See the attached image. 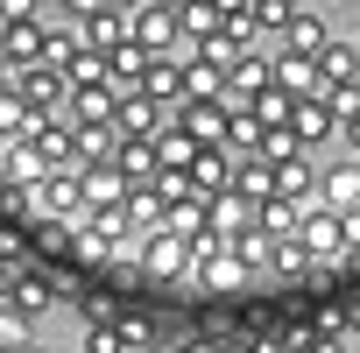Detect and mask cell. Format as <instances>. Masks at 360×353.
Wrapping results in <instances>:
<instances>
[{
    "mask_svg": "<svg viewBox=\"0 0 360 353\" xmlns=\"http://www.w3.org/2000/svg\"><path fill=\"white\" fill-rule=\"evenodd\" d=\"M141 99H148V106H162V113H176V106H184V64H176V57H148Z\"/></svg>",
    "mask_w": 360,
    "mask_h": 353,
    "instance_id": "cell-12",
    "label": "cell"
},
{
    "mask_svg": "<svg viewBox=\"0 0 360 353\" xmlns=\"http://www.w3.org/2000/svg\"><path fill=\"white\" fill-rule=\"evenodd\" d=\"M191 155H198V141H184L169 127V113H162V134H155V169H191Z\"/></svg>",
    "mask_w": 360,
    "mask_h": 353,
    "instance_id": "cell-22",
    "label": "cell"
},
{
    "mask_svg": "<svg viewBox=\"0 0 360 353\" xmlns=\"http://www.w3.org/2000/svg\"><path fill=\"white\" fill-rule=\"evenodd\" d=\"M276 269H290V276H304V269H311V255H304L297 240H283V248H276Z\"/></svg>",
    "mask_w": 360,
    "mask_h": 353,
    "instance_id": "cell-29",
    "label": "cell"
},
{
    "mask_svg": "<svg viewBox=\"0 0 360 353\" xmlns=\"http://www.w3.org/2000/svg\"><path fill=\"white\" fill-rule=\"evenodd\" d=\"M339 226H346V262H360V212H346Z\"/></svg>",
    "mask_w": 360,
    "mask_h": 353,
    "instance_id": "cell-30",
    "label": "cell"
},
{
    "mask_svg": "<svg viewBox=\"0 0 360 353\" xmlns=\"http://www.w3.org/2000/svg\"><path fill=\"white\" fill-rule=\"evenodd\" d=\"M29 353H36V346H29Z\"/></svg>",
    "mask_w": 360,
    "mask_h": 353,
    "instance_id": "cell-38",
    "label": "cell"
},
{
    "mask_svg": "<svg viewBox=\"0 0 360 353\" xmlns=\"http://www.w3.org/2000/svg\"><path fill=\"white\" fill-rule=\"evenodd\" d=\"M176 36H184V22H176V8H134L127 15V43H141L148 57H169Z\"/></svg>",
    "mask_w": 360,
    "mask_h": 353,
    "instance_id": "cell-3",
    "label": "cell"
},
{
    "mask_svg": "<svg viewBox=\"0 0 360 353\" xmlns=\"http://www.w3.org/2000/svg\"><path fill=\"white\" fill-rule=\"evenodd\" d=\"M113 148H120L113 127H71V162H78V176H85V169H106Z\"/></svg>",
    "mask_w": 360,
    "mask_h": 353,
    "instance_id": "cell-16",
    "label": "cell"
},
{
    "mask_svg": "<svg viewBox=\"0 0 360 353\" xmlns=\"http://www.w3.org/2000/svg\"><path fill=\"white\" fill-rule=\"evenodd\" d=\"M233 162H248V155H262V120L255 113H226V141H219Z\"/></svg>",
    "mask_w": 360,
    "mask_h": 353,
    "instance_id": "cell-20",
    "label": "cell"
},
{
    "mask_svg": "<svg viewBox=\"0 0 360 353\" xmlns=\"http://www.w3.org/2000/svg\"><path fill=\"white\" fill-rule=\"evenodd\" d=\"M113 169H120L127 191H148L155 184V141H120L113 148Z\"/></svg>",
    "mask_w": 360,
    "mask_h": 353,
    "instance_id": "cell-15",
    "label": "cell"
},
{
    "mask_svg": "<svg viewBox=\"0 0 360 353\" xmlns=\"http://www.w3.org/2000/svg\"><path fill=\"white\" fill-rule=\"evenodd\" d=\"M233 198H248V205H262L269 198V162L262 155H248V162H233V184H226Z\"/></svg>",
    "mask_w": 360,
    "mask_h": 353,
    "instance_id": "cell-23",
    "label": "cell"
},
{
    "mask_svg": "<svg viewBox=\"0 0 360 353\" xmlns=\"http://www.w3.org/2000/svg\"><path fill=\"white\" fill-rule=\"evenodd\" d=\"M85 353H127V346H120V325H113L106 311H99L92 325H85Z\"/></svg>",
    "mask_w": 360,
    "mask_h": 353,
    "instance_id": "cell-26",
    "label": "cell"
},
{
    "mask_svg": "<svg viewBox=\"0 0 360 353\" xmlns=\"http://www.w3.org/2000/svg\"><path fill=\"white\" fill-rule=\"evenodd\" d=\"M134 262H141V276L169 283V276H184V240L155 226V233H141V240H134Z\"/></svg>",
    "mask_w": 360,
    "mask_h": 353,
    "instance_id": "cell-9",
    "label": "cell"
},
{
    "mask_svg": "<svg viewBox=\"0 0 360 353\" xmlns=\"http://www.w3.org/2000/svg\"><path fill=\"white\" fill-rule=\"evenodd\" d=\"M318 205H325V212H339V219H346V212H360V162H353V155L318 169Z\"/></svg>",
    "mask_w": 360,
    "mask_h": 353,
    "instance_id": "cell-4",
    "label": "cell"
},
{
    "mask_svg": "<svg viewBox=\"0 0 360 353\" xmlns=\"http://www.w3.org/2000/svg\"><path fill=\"white\" fill-rule=\"evenodd\" d=\"M162 134V106H148L141 92H120L113 106V141H155Z\"/></svg>",
    "mask_w": 360,
    "mask_h": 353,
    "instance_id": "cell-10",
    "label": "cell"
},
{
    "mask_svg": "<svg viewBox=\"0 0 360 353\" xmlns=\"http://www.w3.org/2000/svg\"><path fill=\"white\" fill-rule=\"evenodd\" d=\"M176 353H219V339H184Z\"/></svg>",
    "mask_w": 360,
    "mask_h": 353,
    "instance_id": "cell-33",
    "label": "cell"
},
{
    "mask_svg": "<svg viewBox=\"0 0 360 353\" xmlns=\"http://www.w3.org/2000/svg\"><path fill=\"white\" fill-rule=\"evenodd\" d=\"M297 248L311 255V269L346 262V226H339V212H325V205L311 198V205H304V219H297Z\"/></svg>",
    "mask_w": 360,
    "mask_h": 353,
    "instance_id": "cell-1",
    "label": "cell"
},
{
    "mask_svg": "<svg viewBox=\"0 0 360 353\" xmlns=\"http://www.w3.org/2000/svg\"><path fill=\"white\" fill-rule=\"evenodd\" d=\"M332 134H339V120H332V106H325V99H297V106H290V141H297L304 155H318Z\"/></svg>",
    "mask_w": 360,
    "mask_h": 353,
    "instance_id": "cell-6",
    "label": "cell"
},
{
    "mask_svg": "<svg viewBox=\"0 0 360 353\" xmlns=\"http://www.w3.org/2000/svg\"><path fill=\"white\" fill-rule=\"evenodd\" d=\"M269 198H283V205H311V198H318V162H311V155L276 162V169H269Z\"/></svg>",
    "mask_w": 360,
    "mask_h": 353,
    "instance_id": "cell-7",
    "label": "cell"
},
{
    "mask_svg": "<svg viewBox=\"0 0 360 353\" xmlns=\"http://www.w3.org/2000/svg\"><path fill=\"white\" fill-rule=\"evenodd\" d=\"M155 353H176V346H155Z\"/></svg>",
    "mask_w": 360,
    "mask_h": 353,
    "instance_id": "cell-37",
    "label": "cell"
},
{
    "mask_svg": "<svg viewBox=\"0 0 360 353\" xmlns=\"http://www.w3.org/2000/svg\"><path fill=\"white\" fill-rule=\"evenodd\" d=\"M325 43H332V36H325V15H318V8H297V15H290V29L276 36V50H290V57H311V64L325 57Z\"/></svg>",
    "mask_w": 360,
    "mask_h": 353,
    "instance_id": "cell-11",
    "label": "cell"
},
{
    "mask_svg": "<svg viewBox=\"0 0 360 353\" xmlns=\"http://www.w3.org/2000/svg\"><path fill=\"white\" fill-rule=\"evenodd\" d=\"M113 325H120V346H134V353H155V346H162V339H155V325H148V318H134V311H127V318H113Z\"/></svg>",
    "mask_w": 360,
    "mask_h": 353,
    "instance_id": "cell-25",
    "label": "cell"
},
{
    "mask_svg": "<svg viewBox=\"0 0 360 353\" xmlns=\"http://www.w3.org/2000/svg\"><path fill=\"white\" fill-rule=\"evenodd\" d=\"M57 71H64V85H71V92H92V85H106V57H99V50H85V43H78V50H71Z\"/></svg>",
    "mask_w": 360,
    "mask_h": 353,
    "instance_id": "cell-18",
    "label": "cell"
},
{
    "mask_svg": "<svg viewBox=\"0 0 360 353\" xmlns=\"http://www.w3.org/2000/svg\"><path fill=\"white\" fill-rule=\"evenodd\" d=\"M353 78H360V50L332 36L325 57H318V92H353Z\"/></svg>",
    "mask_w": 360,
    "mask_h": 353,
    "instance_id": "cell-13",
    "label": "cell"
},
{
    "mask_svg": "<svg viewBox=\"0 0 360 353\" xmlns=\"http://www.w3.org/2000/svg\"><path fill=\"white\" fill-rule=\"evenodd\" d=\"M8 290H15V269H8V262H0V311H8Z\"/></svg>",
    "mask_w": 360,
    "mask_h": 353,
    "instance_id": "cell-34",
    "label": "cell"
},
{
    "mask_svg": "<svg viewBox=\"0 0 360 353\" xmlns=\"http://www.w3.org/2000/svg\"><path fill=\"white\" fill-rule=\"evenodd\" d=\"M50 297H64V283H57V276H43V269H15V290H8V311H22V318H29V311H43Z\"/></svg>",
    "mask_w": 360,
    "mask_h": 353,
    "instance_id": "cell-14",
    "label": "cell"
},
{
    "mask_svg": "<svg viewBox=\"0 0 360 353\" xmlns=\"http://www.w3.org/2000/svg\"><path fill=\"white\" fill-rule=\"evenodd\" d=\"M346 325H353V332H360V304H346Z\"/></svg>",
    "mask_w": 360,
    "mask_h": 353,
    "instance_id": "cell-36",
    "label": "cell"
},
{
    "mask_svg": "<svg viewBox=\"0 0 360 353\" xmlns=\"http://www.w3.org/2000/svg\"><path fill=\"white\" fill-rule=\"evenodd\" d=\"M226 262H233L240 276H255V269H276V240H269L262 226H248V233H233V240H226Z\"/></svg>",
    "mask_w": 360,
    "mask_h": 353,
    "instance_id": "cell-17",
    "label": "cell"
},
{
    "mask_svg": "<svg viewBox=\"0 0 360 353\" xmlns=\"http://www.w3.org/2000/svg\"><path fill=\"white\" fill-rule=\"evenodd\" d=\"M262 92H269V57H262V50H248V57L219 78V106H226V113H255V99H262Z\"/></svg>",
    "mask_w": 360,
    "mask_h": 353,
    "instance_id": "cell-2",
    "label": "cell"
},
{
    "mask_svg": "<svg viewBox=\"0 0 360 353\" xmlns=\"http://www.w3.org/2000/svg\"><path fill=\"white\" fill-rule=\"evenodd\" d=\"M184 176H191V198L212 205V198H226V184H233V155H226V148H198Z\"/></svg>",
    "mask_w": 360,
    "mask_h": 353,
    "instance_id": "cell-8",
    "label": "cell"
},
{
    "mask_svg": "<svg viewBox=\"0 0 360 353\" xmlns=\"http://www.w3.org/2000/svg\"><path fill=\"white\" fill-rule=\"evenodd\" d=\"M184 106H219V71L184 57Z\"/></svg>",
    "mask_w": 360,
    "mask_h": 353,
    "instance_id": "cell-21",
    "label": "cell"
},
{
    "mask_svg": "<svg viewBox=\"0 0 360 353\" xmlns=\"http://www.w3.org/2000/svg\"><path fill=\"white\" fill-rule=\"evenodd\" d=\"M205 219H212V233H219V240H233V233H248V226H255V205L226 191V198H212V205H205Z\"/></svg>",
    "mask_w": 360,
    "mask_h": 353,
    "instance_id": "cell-19",
    "label": "cell"
},
{
    "mask_svg": "<svg viewBox=\"0 0 360 353\" xmlns=\"http://www.w3.org/2000/svg\"><path fill=\"white\" fill-rule=\"evenodd\" d=\"M262 353H297V346H290V339H269V346H262Z\"/></svg>",
    "mask_w": 360,
    "mask_h": 353,
    "instance_id": "cell-35",
    "label": "cell"
},
{
    "mask_svg": "<svg viewBox=\"0 0 360 353\" xmlns=\"http://www.w3.org/2000/svg\"><path fill=\"white\" fill-rule=\"evenodd\" d=\"M219 353H262V346H255V339H240V332H233V339H219Z\"/></svg>",
    "mask_w": 360,
    "mask_h": 353,
    "instance_id": "cell-32",
    "label": "cell"
},
{
    "mask_svg": "<svg viewBox=\"0 0 360 353\" xmlns=\"http://www.w3.org/2000/svg\"><path fill=\"white\" fill-rule=\"evenodd\" d=\"M353 50H360V43H353Z\"/></svg>",
    "mask_w": 360,
    "mask_h": 353,
    "instance_id": "cell-39",
    "label": "cell"
},
{
    "mask_svg": "<svg viewBox=\"0 0 360 353\" xmlns=\"http://www.w3.org/2000/svg\"><path fill=\"white\" fill-rule=\"evenodd\" d=\"M0 353H29V318L22 311H0Z\"/></svg>",
    "mask_w": 360,
    "mask_h": 353,
    "instance_id": "cell-27",
    "label": "cell"
},
{
    "mask_svg": "<svg viewBox=\"0 0 360 353\" xmlns=\"http://www.w3.org/2000/svg\"><path fill=\"white\" fill-rule=\"evenodd\" d=\"M290 106H297V99H283V92H276V78H269V92L255 99V120H262V127H290Z\"/></svg>",
    "mask_w": 360,
    "mask_h": 353,
    "instance_id": "cell-24",
    "label": "cell"
},
{
    "mask_svg": "<svg viewBox=\"0 0 360 353\" xmlns=\"http://www.w3.org/2000/svg\"><path fill=\"white\" fill-rule=\"evenodd\" d=\"M71 29H78V43L85 50H113V43H127V15L120 8H71Z\"/></svg>",
    "mask_w": 360,
    "mask_h": 353,
    "instance_id": "cell-5",
    "label": "cell"
},
{
    "mask_svg": "<svg viewBox=\"0 0 360 353\" xmlns=\"http://www.w3.org/2000/svg\"><path fill=\"white\" fill-rule=\"evenodd\" d=\"M339 141H346V148H353V162H360V113H346V120H339Z\"/></svg>",
    "mask_w": 360,
    "mask_h": 353,
    "instance_id": "cell-31",
    "label": "cell"
},
{
    "mask_svg": "<svg viewBox=\"0 0 360 353\" xmlns=\"http://www.w3.org/2000/svg\"><path fill=\"white\" fill-rule=\"evenodd\" d=\"M191 276H198L205 290H233V283H240V269H233L226 255H219V262H205V269H191Z\"/></svg>",
    "mask_w": 360,
    "mask_h": 353,
    "instance_id": "cell-28",
    "label": "cell"
}]
</instances>
